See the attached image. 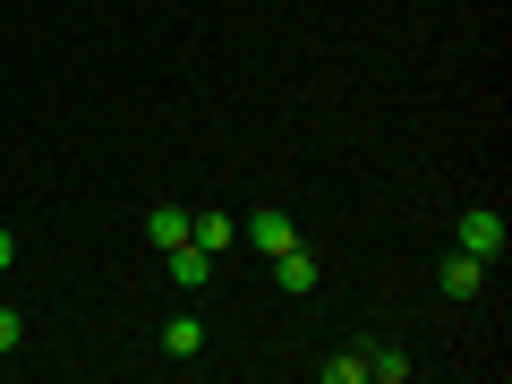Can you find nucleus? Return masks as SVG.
<instances>
[{"label": "nucleus", "instance_id": "1", "mask_svg": "<svg viewBox=\"0 0 512 384\" xmlns=\"http://www.w3.org/2000/svg\"><path fill=\"white\" fill-rule=\"evenodd\" d=\"M453 248L478 256V265H495V256L512 248V231H504V214H495V205H470V214L453 222Z\"/></svg>", "mask_w": 512, "mask_h": 384}, {"label": "nucleus", "instance_id": "2", "mask_svg": "<svg viewBox=\"0 0 512 384\" xmlns=\"http://www.w3.org/2000/svg\"><path fill=\"white\" fill-rule=\"evenodd\" d=\"M163 265H171V282H180V291H205L222 256H214V248H197V239H180V248H163Z\"/></svg>", "mask_w": 512, "mask_h": 384}, {"label": "nucleus", "instance_id": "3", "mask_svg": "<svg viewBox=\"0 0 512 384\" xmlns=\"http://www.w3.org/2000/svg\"><path fill=\"white\" fill-rule=\"evenodd\" d=\"M239 231H248V248H265V256L299 248V222H291V214H274V205H265V214H248V222H239Z\"/></svg>", "mask_w": 512, "mask_h": 384}, {"label": "nucleus", "instance_id": "4", "mask_svg": "<svg viewBox=\"0 0 512 384\" xmlns=\"http://www.w3.org/2000/svg\"><path fill=\"white\" fill-rule=\"evenodd\" d=\"M436 282H444V299H478V291H487V265L453 248V256H444V274H436Z\"/></svg>", "mask_w": 512, "mask_h": 384}, {"label": "nucleus", "instance_id": "5", "mask_svg": "<svg viewBox=\"0 0 512 384\" xmlns=\"http://www.w3.org/2000/svg\"><path fill=\"white\" fill-rule=\"evenodd\" d=\"M274 282H282L291 299H299V291H316V256H308V248H282V256H274Z\"/></svg>", "mask_w": 512, "mask_h": 384}, {"label": "nucleus", "instance_id": "6", "mask_svg": "<svg viewBox=\"0 0 512 384\" xmlns=\"http://www.w3.org/2000/svg\"><path fill=\"white\" fill-rule=\"evenodd\" d=\"M146 239H154V248H180V239H188V214H180V205H154V214H146Z\"/></svg>", "mask_w": 512, "mask_h": 384}, {"label": "nucleus", "instance_id": "7", "mask_svg": "<svg viewBox=\"0 0 512 384\" xmlns=\"http://www.w3.org/2000/svg\"><path fill=\"white\" fill-rule=\"evenodd\" d=\"M163 350H171V359H197V350H205V325H197V316H171V325H163Z\"/></svg>", "mask_w": 512, "mask_h": 384}, {"label": "nucleus", "instance_id": "8", "mask_svg": "<svg viewBox=\"0 0 512 384\" xmlns=\"http://www.w3.org/2000/svg\"><path fill=\"white\" fill-rule=\"evenodd\" d=\"M188 239H197V248H231V239H239V222H222V214H188Z\"/></svg>", "mask_w": 512, "mask_h": 384}, {"label": "nucleus", "instance_id": "9", "mask_svg": "<svg viewBox=\"0 0 512 384\" xmlns=\"http://www.w3.org/2000/svg\"><path fill=\"white\" fill-rule=\"evenodd\" d=\"M325 384H367V350H342V359H325Z\"/></svg>", "mask_w": 512, "mask_h": 384}, {"label": "nucleus", "instance_id": "10", "mask_svg": "<svg viewBox=\"0 0 512 384\" xmlns=\"http://www.w3.org/2000/svg\"><path fill=\"white\" fill-rule=\"evenodd\" d=\"M367 376H376V384H402L410 359H402V350H367Z\"/></svg>", "mask_w": 512, "mask_h": 384}, {"label": "nucleus", "instance_id": "11", "mask_svg": "<svg viewBox=\"0 0 512 384\" xmlns=\"http://www.w3.org/2000/svg\"><path fill=\"white\" fill-rule=\"evenodd\" d=\"M0 350H18V308H0Z\"/></svg>", "mask_w": 512, "mask_h": 384}, {"label": "nucleus", "instance_id": "12", "mask_svg": "<svg viewBox=\"0 0 512 384\" xmlns=\"http://www.w3.org/2000/svg\"><path fill=\"white\" fill-rule=\"evenodd\" d=\"M9 256H18V239H9V231H0V274H9Z\"/></svg>", "mask_w": 512, "mask_h": 384}]
</instances>
